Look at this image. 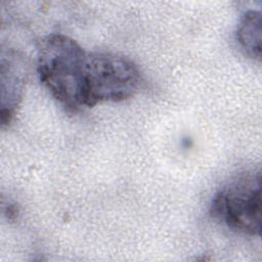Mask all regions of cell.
Here are the masks:
<instances>
[{
	"mask_svg": "<svg viewBox=\"0 0 262 262\" xmlns=\"http://www.w3.org/2000/svg\"><path fill=\"white\" fill-rule=\"evenodd\" d=\"M210 213L227 227L249 235L261 233L260 172L244 173L214 195Z\"/></svg>",
	"mask_w": 262,
	"mask_h": 262,
	"instance_id": "obj_3",
	"label": "cell"
},
{
	"mask_svg": "<svg viewBox=\"0 0 262 262\" xmlns=\"http://www.w3.org/2000/svg\"><path fill=\"white\" fill-rule=\"evenodd\" d=\"M236 41L244 52L252 58L261 56V13L247 11L241 18L236 30Z\"/></svg>",
	"mask_w": 262,
	"mask_h": 262,
	"instance_id": "obj_4",
	"label": "cell"
},
{
	"mask_svg": "<svg viewBox=\"0 0 262 262\" xmlns=\"http://www.w3.org/2000/svg\"><path fill=\"white\" fill-rule=\"evenodd\" d=\"M141 76L128 58L112 52H87L84 75V107L102 102H118L131 97Z\"/></svg>",
	"mask_w": 262,
	"mask_h": 262,
	"instance_id": "obj_2",
	"label": "cell"
},
{
	"mask_svg": "<svg viewBox=\"0 0 262 262\" xmlns=\"http://www.w3.org/2000/svg\"><path fill=\"white\" fill-rule=\"evenodd\" d=\"M87 51L74 39L52 34L41 40L37 71L41 83L64 108L84 107L83 88Z\"/></svg>",
	"mask_w": 262,
	"mask_h": 262,
	"instance_id": "obj_1",
	"label": "cell"
}]
</instances>
